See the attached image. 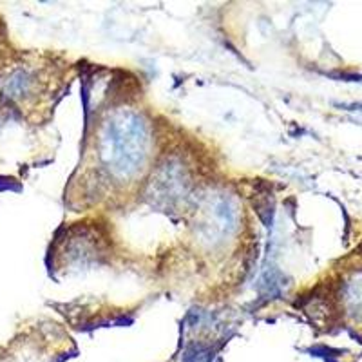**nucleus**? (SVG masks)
Masks as SVG:
<instances>
[{
    "instance_id": "nucleus-4",
    "label": "nucleus",
    "mask_w": 362,
    "mask_h": 362,
    "mask_svg": "<svg viewBox=\"0 0 362 362\" xmlns=\"http://www.w3.org/2000/svg\"><path fill=\"white\" fill-rule=\"evenodd\" d=\"M344 303L348 312H362V272H357L344 286Z\"/></svg>"
},
{
    "instance_id": "nucleus-3",
    "label": "nucleus",
    "mask_w": 362,
    "mask_h": 362,
    "mask_svg": "<svg viewBox=\"0 0 362 362\" xmlns=\"http://www.w3.org/2000/svg\"><path fill=\"white\" fill-rule=\"evenodd\" d=\"M187 177L185 173L181 170V165L167 163L160 170L158 177L153 183V190L156 199L160 202H176L181 198V194H185Z\"/></svg>"
},
{
    "instance_id": "nucleus-2",
    "label": "nucleus",
    "mask_w": 362,
    "mask_h": 362,
    "mask_svg": "<svg viewBox=\"0 0 362 362\" xmlns=\"http://www.w3.org/2000/svg\"><path fill=\"white\" fill-rule=\"evenodd\" d=\"M238 203L223 192L206 196L199 206L198 234L209 243H219L238 226Z\"/></svg>"
},
{
    "instance_id": "nucleus-1",
    "label": "nucleus",
    "mask_w": 362,
    "mask_h": 362,
    "mask_svg": "<svg viewBox=\"0 0 362 362\" xmlns=\"http://www.w3.org/2000/svg\"><path fill=\"white\" fill-rule=\"evenodd\" d=\"M148 154V129L140 115L118 111L100 132V158L116 177H132Z\"/></svg>"
}]
</instances>
